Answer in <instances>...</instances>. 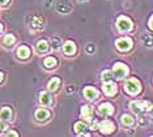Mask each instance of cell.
<instances>
[{
  "instance_id": "7402d4cb",
  "label": "cell",
  "mask_w": 153,
  "mask_h": 137,
  "mask_svg": "<svg viewBox=\"0 0 153 137\" xmlns=\"http://www.w3.org/2000/svg\"><path fill=\"white\" fill-rule=\"evenodd\" d=\"M3 42H4V44H7V46H12L16 42V38L13 37L12 34H7L4 37V39H3Z\"/></svg>"
},
{
  "instance_id": "ac0fdd59",
  "label": "cell",
  "mask_w": 153,
  "mask_h": 137,
  "mask_svg": "<svg viewBox=\"0 0 153 137\" xmlns=\"http://www.w3.org/2000/svg\"><path fill=\"white\" fill-rule=\"evenodd\" d=\"M56 63H58L56 59L53 58V56L45 59V67H46V68H55V67H56Z\"/></svg>"
},
{
  "instance_id": "e0dca14e",
  "label": "cell",
  "mask_w": 153,
  "mask_h": 137,
  "mask_svg": "<svg viewBox=\"0 0 153 137\" xmlns=\"http://www.w3.org/2000/svg\"><path fill=\"white\" fill-rule=\"evenodd\" d=\"M48 50V43L46 41H39L37 43V51L39 52V54H45Z\"/></svg>"
},
{
  "instance_id": "e575fe53",
  "label": "cell",
  "mask_w": 153,
  "mask_h": 137,
  "mask_svg": "<svg viewBox=\"0 0 153 137\" xmlns=\"http://www.w3.org/2000/svg\"><path fill=\"white\" fill-rule=\"evenodd\" d=\"M80 1H84V0H80Z\"/></svg>"
},
{
  "instance_id": "d6986e66",
  "label": "cell",
  "mask_w": 153,
  "mask_h": 137,
  "mask_svg": "<svg viewBox=\"0 0 153 137\" xmlns=\"http://www.w3.org/2000/svg\"><path fill=\"white\" fill-rule=\"evenodd\" d=\"M59 84H60V80H59V78H53L50 82H48L47 87H48V89H50L51 91H54V90H56V89H58Z\"/></svg>"
},
{
  "instance_id": "5bb4252c",
  "label": "cell",
  "mask_w": 153,
  "mask_h": 137,
  "mask_svg": "<svg viewBox=\"0 0 153 137\" xmlns=\"http://www.w3.org/2000/svg\"><path fill=\"white\" fill-rule=\"evenodd\" d=\"M48 116H50V112H48L47 110H38L36 112V119L38 121H45V120H47Z\"/></svg>"
},
{
  "instance_id": "5b68a950",
  "label": "cell",
  "mask_w": 153,
  "mask_h": 137,
  "mask_svg": "<svg viewBox=\"0 0 153 137\" xmlns=\"http://www.w3.org/2000/svg\"><path fill=\"white\" fill-rule=\"evenodd\" d=\"M113 72H114V75H115L117 78H123V77L127 76L128 68H127V65L123 64V63H117V64L114 65Z\"/></svg>"
},
{
  "instance_id": "cb8c5ba5",
  "label": "cell",
  "mask_w": 153,
  "mask_h": 137,
  "mask_svg": "<svg viewBox=\"0 0 153 137\" xmlns=\"http://www.w3.org/2000/svg\"><path fill=\"white\" fill-rule=\"evenodd\" d=\"M62 44V41L59 39L58 37H54V38H51V46H53L54 48H59V46Z\"/></svg>"
},
{
  "instance_id": "3957f363",
  "label": "cell",
  "mask_w": 153,
  "mask_h": 137,
  "mask_svg": "<svg viewBox=\"0 0 153 137\" xmlns=\"http://www.w3.org/2000/svg\"><path fill=\"white\" fill-rule=\"evenodd\" d=\"M115 46H117L118 50L122 51V52L128 51L132 47V39H131V38H128V37H126V38H119V39L115 42Z\"/></svg>"
},
{
  "instance_id": "ba28073f",
  "label": "cell",
  "mask_w": 153,
  "mask_h": 137,
  "mask_svg": "<svg viewBox=\"0 0 153 137\" xmlns=\"http://www.w3.org/2000/svg\"><path fill=\"white\" fill-rule=\"evenodd\" d=\"M84 96H85V98H88L90 101H94L98 98V90L92 86H86L84 89Z\"/></svg>"
},
{
  "instance_id": "1f68e13d",
  "label": "cell",
  "mask_w": 153,
  "mask_h": 137,
  "mask_svg": "<svg viewBox=\"0 0 153 137\" xmlns=\"http://www.w3.org/2000/svg\"><path fill=\"white\" fill-rule=\"evenodd\" d=\"M139 119H140V120H139V121H140V124H144V118H139Z\"/></svg>"
},
{
  "instance_id": "277c9868",
  "label": "cell",
  "mask_w": 153,
  "mask_h": 137,
  "mask_svg": "<svg viewBox=\"0 0 153 137\" xmlns=\"http://www.w3.org/2000/svg\"><path fill=\"white\" fill-rule=\"evenodd\" d=\"M117 25H118V29H119L120 31H130L132 29V21L128 19V17L122 16V17L118 19Z\"/></svg>"
},
{
  "instance_id": "4316f807",
  "label": "cell",
  "mask_w": 153,
  "mask_h": 137,
  "mask_svg": "<svg viewBox=\"0 0 153 137\" xmlns=\"http://www.w3.org/2000/svg\"><path fill=\"white\" fill-rule=\"evenodd\" d=\"M4 129H7L5 124H1V123H0V132H3V131H4Z\"/></svg>"
},
{
  "instance_id": "83f0119b",
  "label": "cell",
  "mask_w": 153,
  "mask_h": 137,
  "mask_svg": "<svg viewBox=\"0 0 153 137\" xmlns=\"http://www.w3.org/2000/svg\"><path fill=\"white\" fill-rule=\"evenodd\" d=\"M152 21H153V19H152V17H151V19H149V29H153V25H152Z\"/></svg>"
},
{
  "instance_id": "9a60e30c",
  "label": "cell",
  "mask_w": 153,
  "mask_h": 137,
  "mask_svg": "<svg viewBox=\"0 0 153 137\" xmlns=\"http://www.w3.org/2000/svg\"><path fill=\"white\" fill-rule=\"evenodd\" d=\"M92 114H93V110H92V107H89V106H84L81 108V116L82 119H85V120H90L92 119Z\"/></svg>"
},
{
  "instance_id": "484cf974",
  "label": "cell",
  "mask_w": 153,
  "mask_h": 137,
  "mask_svg": "<svg viewBox=\"0 0 153 137\" xmlns=\"http://www.w3.org/2000/svg\"><path fill=\"white\" fill-rule=\"evenodd\" d=\"M5 135H7V136H19L16 132H12V131H11V132H7Z\"/></svg>"
},
{
  "instance_id": "7c38bea8",
  "label": "cell",
  "mask_w": 153,
  "mask_h": 137,
  "mask_svg": "<svg viewBox=\"0 0 153 137\" xmlns=\"http://www.w3.org/2000/svg\"><path fill=\"white\" fill-rule=\"evenodd\" d=\"M63 50H64V54H67V55H74L75 52H76V46H75L74 42L68 41V42H65V43H64Z\"/></svg>"
},
{
  "instance_id": "7a4b0ae2",
  "label": "cell",
  "mask_w": 153,
  "mask_h": 137,
  "mask_svg": "<svg viewBox=\"0 0 153 137\" xmlns=\"http://www.w3.org/2000/svg\"><path fill=\"white\" fill-rule=\"evenodd\" d=\"M130 107L132 111H135L136 114H140V112H145V111H151L152 104L149 102H131Z\"/></svg>"
},
{
  "instance_id": "52a82bcc",
  "label": "cell",
  "mask_w": 153,
  "mask_h": 137,
  "mask_svg": "<svg viewBox=\"0 0 153 137\" xmlns=\"http://www.w3.org/2000/svg\"><path fill=\"white\" fill-rule=\"evenodd\" d=\"M113 112H114V107L110 103H102L98 108V114L102 115V116H109Z\"/></svg>"
},
{
  "instance_id": "9c48e42d",
  "label": "cell",
  "mask_w": 153,
  "mask_h": 137,
  "mask_svg": "<svg viewBox=\"0 0 153 137\" xmlns=\"http://www.w3.org/2000/svg\"><path fill=\"white\" fill-rule=\"evenodd\" d=\"M103 91L106 96H114L117 93V85L111 81H107L103 84Z\"/></svg>"
},
{
  "instance_id": "30bf717a",
  "label": "cell",
  "mask_w": 153,
  "mask_h": 137,
  "mask_svg": "<svg viewBox=\"0 0 153 137\" xmlns=\"http://www.w3.org/2000/svg\"><path fill=\"white\" fill-rule=\"evenodd\" d=\"M12 119V110L9 107H4L0 111V120L3 121H11Z\"/></svg>"
},
{
  "instance_id": "d4e9b609",
  "label": "cell",
  "mask_w": 153,
  "mask_h": 137,
  "mask_svg": "<svg viewBox=\"0 0 153 137\" xmlns=\"http://www.w3.org/2000/svg\"><path fill=\"white\" fill-rule=\"evenodd\" d=\"M86 51H88L89 54H92V52L96 51V47H94L93 44H88V47H86Z\"/></svg>"
},
{
  "instance_id": "44dd1931",
  "label": "cell",
  "mask_w": 153,
  "mask_h": 137,
  "mask_svg": "<svg viewBox=\"0 0 153 137\" xmlns=\"http://www.w3.org/2000/svg\"><path fill=\"white\" fill-rule=\"evenodd\" d=\"M85 129H86V124H84V123L79 121V123H76V124H75V131L77 132L79 135L84 133V132H85Z\"/></svg>"
},
{
  "instance_id": "8992f818",
  "label": "cell",
  "mask_w": 153,
  "mask_h": 137,
  "mask_svg": "<svg viewBox=\"0 0 153 137\" xmlns=\"http://www.w3.org/2000/svg\"><path fill=\"white\" fill-rule=\"evenodd\" d=\"M114 129H115V125H114L113 121L110 120H103L100 123V131L103 133V135H109V133L114 132Z\"/></svg>"
},
{
  "instance_id": "836d02e7",
  "label": "cell",
  "mask_w": 153,
  "mask_h": 137,
  "mask_svg": "<svg viewBox=\"0 0 153 137\" xmlns=\"http://www.w3.org/2000/svg\"><path fill=\"white\" fill-rule=\"evenodd\" d=\"M3 30V26H1V24H0V31H1Z\"/></svg>"
},
{
  "instance_id": "2e32d148",
  "label": "cell",
  "mask_w": 153,
  "mask_h": 137,
  "mask_svg": "<svg viewBox=\"0 0 153 137\" xmlns=\"http://www.w3.org/2000/svg\"><path fill=\"white\" fill-rule=\"evenodd\" d=\"M17 55H19V58H21V59H26L27 56L30 55V50L26 47V46H21V47L17 50Z\"/></svg>"
},
{
  "instance_id": "ffe728a7",
  "label": "cell",
  "mask_w": 153,
  "mask_h": 137,
  "mask_svg": "<svg viewBox=\"0 0 153 137\" xmlns=\"http://www.w3.org/2000/svg\"><path fill=\"white\" fill-rule=\"evenodd\" d=\"M122 123L124 125H132L135 123V119L131 116V115H123L122 116Z\"/></svg>"
},
{
  "instance_id": "d6a6232c",
  "label": "cell",
  "mask_w": 153,
  "mask_h": 137,
  "mask_svg": "<svg viewBox=\"0 0 153 137\" xmlns=\"http://www.w3.org/2000/svg\"><path fill=\"white\" fill-rule=\"evenodd\" d=\"M7 1H8V0H0V4H5Z\"/></svg>"
},
{
  "instance_id": "6da1fadb",
  "label": "cell",
  "mask_w": 153,
  "mask_h": 137,
  "mask_svg": "<svg viewBox=\"0 0 153 137\" xmlns=\"http://www.w3.org/2000/svg\"><path fill=\"white\" fill-rule=\"evenodd\" d=\"M124 89L128 94H131V96H136V94L140 93L141 90V86H140V82H139V80L136 78H130L127 80L126 85H124Z\"/></svg>"
},
{
  "instance_id": "f546056e",
  "label": "cell",
  "mask_w": 153,
  "mask_h": 137,
  "mask_svg": "<svg viewBox=\"0 0 153 137\" xmlns=\"http://www.w3.org/2000/svg\"><path fill=\"white\" fill-rule=\"evenodd\" d=\"M96 125H97V123H96V121H93V123H92V125H90V128L94 129V128H96Z\"/></svg>"
},
{
  "instance_id": "4dcf8cb0",
  "label": "cell",
  "mask_w": 153,
  "mask_h": 137,
  "mask_svg": "<svg viewBox=\"0 0 153 137\" xmlns=\"http://www.w3.org/2000/svg\"><path fill=\"white\" fill-rule=\"evenodd\" d=\"M3 78H4V75H3V73H1V72H0V82H1V81H3Z\"/></svg>"
},
{
  "instance_id": "8fae6325",
  "label": "cell",
  "mask_w": 153,
  "mask_h": 137,
  "mask_svg": "<svg viewBox=\"0 0 153 137\" xmlns=\"http://www.w3.org/2000/svg\"><path fill=\"white\" fill-rule=\"evenodd\" d=\"M30 26L34 29H41L43 26V19L41 16H33L32 21H30Z\"/></svg>"
},
{
  "instance_id": "f1b7e54d",
  "label": "cell",
  "mask_w": 153,
  "mask_h": 137,
  "mask_svg": "<svg viewBox=\"0 0 153 137\" xmlns=\"http://www.w3.org/2000/svg\"><path fill=\"white\" fill-rule=\"evenodd\" d=\"M74 90H75V89H74V86H69L68 89H67V91H68V93H74Z\"/></svg>"
},
{
  "instance_id": "4fadbf2b",
  "label": "cell",
  "mask_w": 153,
  "mask_h": 137,
  "mask_svg": "<svg viewBox=\"0 0 153 137\" xmlns=\"http://www.w3.org/2000/svg\"><path fill=\"white\" fill-rule=\"evenodd\" d=\"M51 101H53V97H51L50 93H47V91H42V93L39 94V102L42 104H45V106L50 104Z\"/></svg>"
},
{
  "instance_id": "603a6c76",
  "label": "cell",
  "mask_w": 153,
  "mask_h": 137,
  "mask_svg": "<svg viewBox=\"0 0 153 137\" xmlns=\"http://www.w3.org/2000/svg\"><path fill=\"white\" fill-rule=\"evenodd\" d=\"M102 80L105 82L111 81V80H113V72L111 71H103L102 72Z\"/></svg>"
}]
</instances>
